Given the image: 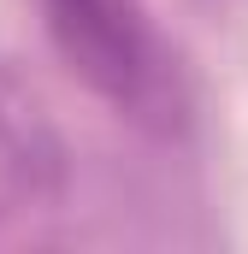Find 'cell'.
I'll return each mask as SVG.
<instances>
[{
    "label": "cell",
    "instance_id": "2",
    "mask_svg": "<svg viewBox=\"0 0 248 254\" xmlns=\"http://www.w3.org/2000/svg\"><path fill=\"white\" fill-rule=\"evenodd\" d=\"M54 148L36 125V107H24L6 83H0V213H18L24 201H36L48 184Z\"/></svg>",
    "mask_w": 248,
    "mask_h": 254
},
{
    "label": "cell",
    "instance_id": "1",
    "mask_svg": "<svg viewBox=\"0 0 248 254\" xmlns=\"http://www.w3.org/2000/svg\"><path fill=\"white\" fill-rule=\"evenodd\" d=\"M60 60L113 107H142L160 89V48L142 0H36Z\"/></svg>",
    "mask_w": 248,
    "mask_h": 254
}]
</instances>
